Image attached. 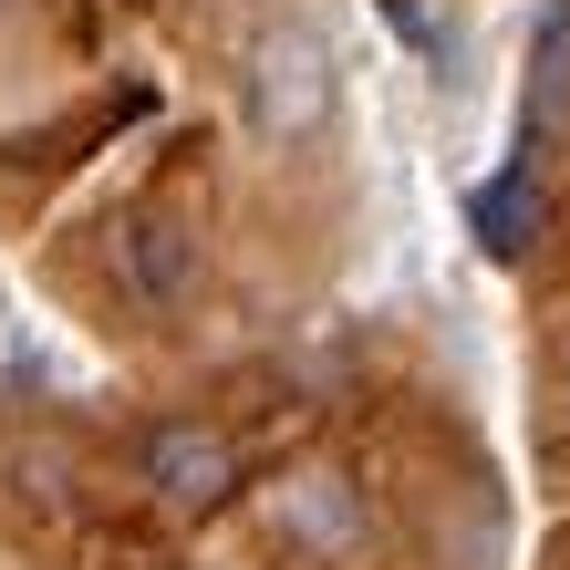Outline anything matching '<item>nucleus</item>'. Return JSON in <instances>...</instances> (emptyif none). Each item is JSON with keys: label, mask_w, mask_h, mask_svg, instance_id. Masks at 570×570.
Wrapping results in <instances>:
<instances>
[{"label": "nucleus", "mask_w": 570, "mask_h": 570, "mask_svg": "<svg viewBox=\"0 0 570 570\" xmlns=\"http://www.w3.org/2000/svg\"><path fill=\"white\" fill-rule=\"evenodd\" d=\"M125 281H136V301L177 312V301L197 291V228H177V218H136V228H125Z\"/></svg>", "instance_id": "nucleus-5"}, {"label": "nucleus", "mask_w": 570, "mask_h": 570, "mask_svg": "<svg viewBox=\"0 0 570 570\" xmlns=\"http://www.w3.org/2000/svg\"><path fill=\"white\" fill-rule=\"evenodd\" d=\"M560 94H570V0H540V42H529V146H540V125L560 115Z\"/></svg>", "instance_id": "nucleus-6"}, {"label": "nucleus", "mask_w": 570, "mask_h": 570, "mask_svg": "<svg viewBox=\"0 0 570 570\" xmlns=\"http://www.w3.org/2000/svg\"><path fill=\"white\" fill-rule=\"evenodd\" d=\"M239 115L259 146H322L343 115V62L312 21H259L239 52Z\"/></svg>", "instance_id": "nucleus-1"}, {"label": "nucleus", "mask_w": 570, "mask_h": 570, "mask_svg": "<svg viewBox=\"0 0 570 570\" xmlns=\"http://www.w3.org/2000/svg\"><path fill=\"white\" fill-rule=\"evenodd\" d=\"M271 529L301 560H322V570H353L363 550H374V509H363V488L332 478V466H301V478L271 488Z\"/></svg>", "instance_id": "nucleus-2"}, {"label": "nucleus", "mask_w": 570, "mask_h": 570, "mask_svg": "<svg viewBox=\"0 0 570 570\" xmlns=\"http://www.w3.org/2000/svg\"><path fill=\"white\" fill-rule=\"evenodd\" d=\"M560 415H570V363H560Z\"/></svg>", "instance_id": "nucleus-8"}, {"label": "nucleus", "mask_w": 570, "mask_h": 570, "mask_svg": "<svg viewBox=\"0 0 570 570\" xmlns=\"http://www.w3.org/2000/svg\"><path fill=\"white\" fill-rule=\"evenodd\" d=\"M466 228H478V249H488V259H529V249H540L550 197H540V177H529V156H519V166H498L488 187H466Z\"/></svg>", "instance_id": "nucleus-4"}, {"label": "nucleus", "mask_w": 570, "mask_h": 570, "mask_svg": "<svg viewBox=\"0 0 570 570\" xmlns=\"http://www.w3.org/2000/svg\"><path fill=\"white\" fill-rule=\"evenodd\" d=\"M146 488L166 498V509L208 519V509H228V498H239V446H228L218 425L177 415V425H156V435H146Z\"/></svg>", "instance_id": "nucleus-3"}, {"label": "nucleus", "mask_w": 570, "mask_h": 570, "mask_svg": "<svg viewBox=\"0 0 570 570\" xmlns=\"http://www.w3.org/2000/svg\"><path fill=\"white\" fill-rule=\"evenodd\" d=\"M374 11H384L394 31H405V42H415V52L435 62V73H446V42H456V31H446V21H435V11H425V0H374Z\"/></svg>", "instance_id": "nucleus-7"}]
</instances>
